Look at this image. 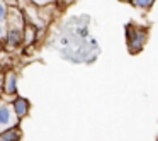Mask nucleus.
Instances as JSON below:
<instances>
[{
	"label": "nucleus",
	"mask_w": 158,
	"mask_h": 141,
	"mask_svg": "<svg viewBox=\"0 0 158 141\" xmlns=\"http://www.w3.org/2000/svg\"><path fill=\"white\" fill-rule=\"evenodd\" d=\"M22 139V131L19 129V126L9 127V129L0 133V141H21Z\"/></svg>",
	"instance_id": "5"
},
{
	"label": "nucleus",
	"mask_w": 158,
	"mask_h": 141,
	"mask_svg": "<svg viewBox=\"0 0 158 141\" xmlns=\"http://www.w3.org/2000/svg\"><path fill=\"white\" fill-rule=\"evenodd\" d=\"M24 41V36H22V29L21 27H12L7 34V46L14 48V46H19Z\"/></svg>",
	"instance_id": "6"
},
{
	"label": "nucleus",
	"mask_w": 158,
	"mask_h": 141,
	"mask_svg": "<svg viewBox=\"0 0 158 141\" xmlns=\"http://www.w3.org/2000/svg\"><path fill=\"white\" fill-rule=\"evenodd\" d=\"M2 36H4V29H2V24H0V39H2Z\"/></svg>",
	"instance_id": "12"
},
{
	"label": "nucleus",
	"mask_w": 158,
	"mask_h": 141,
	"mask_svg": "<svg viewBox=\"0 0 158 141\" xmlns=\"http://www.w3.org/2000/svg\"><path fill=\"white\" fill-rule=\"evenodd\" d=\"M153 2L155 0H133V4L136 5V7H139V9H148Z\"/></svg>",
	"instance_id": "8"
},
{
	"label": "nucleus",
	"mask_w": 158,
	"mask_h": 141,
	"mask_svg": "<svg viewBox=\"0 0 158 141\" xmlns=\"http://www.w3.org/2000/svg\"><path fill=\"white\" fill-rule=\"evenodd\" d=\"M4 92V75L0 77V93Z\"/></svg>",
	"instance_id": "10"
},
{
	"label": "nucleus",
	"mask_w": 158,
	"mask_h": 141,
	"mask_svg": "<svg viewBox=\"0 0 158 141\" xmlns=\"http://www.w3.org/2000/svg\"><path fill=\"white\" fill-rule=\"evenodd\" d=\"M5 15H7V9H5L4 2H0V21H4Z\"/></svg>",
	"instance_id": "9"
},
{
	"label": "nucleus",
	"mask_w": 158,
	"mask_h": 141,
	"mask_svg": "<svg viewBox=\"0 0 158 141\" xmlns=\"http://www.w3.org/2000/svg\"><path fill=\"white\" fill-rule=\"evenodd\" d=\"M4 93L5 95H15L17 93V75L12 70L4 73Z\"/></svg>",
	"instance_id": "4"
},
{
	"label": "nucleus",
	"mask_w": 158,
	"mask_h": 141,
	"mask_svg": "<svg viewBox=\"0 0 158 141\" xmlns=\"http://www.w3.org/2000/svg\"><path fill=\"white\" fill-rule=\"evenodd\" d=\"M17 124H19V119L15 116L12 106L4 102V100H0V133L9 129V127L17 126Z\"/></svg>",
	"instance_id": "2"
},
{
	"label": "nucleus",
	"mask_w": 158,
	"mask_h": 141,
	"mask_svg": "<svg viewBox=\"0 0 158 141\" xmlns=\"http://www.w3.org/2000/svg\"><path fill=\"white\" fill-rule=\"evenodd\" d=\"M22 36H24V43L26 44H31L32 41H34V36H36V31L32 27H27L24 32H22Z\"/></svg>",
	"instance_id": "7"
},
{
	"label": "nucleus",
	"mask_w": 158,
	"mask_h": 141,
	"mask_svg": "<svg viewBox=\"0 0 158 141\" xmlns=\"http://www.w3.org/2000/svg\"><path fill=\"white\" fill-rule=\"evenodd\" d=\"M126 36H127V49L129 53L136 55L143 49L144 43L148 39V32L144 27H138V26H127L126 27Z\"/></svg>",
	"instance_id": "1"
},
{
	"label": "nucleus",
	"mask_w": 158,
	"mask_h": 141,
	"mask_svg": "<svg viewBox=\"0 0 158 141\" xmlns=\"http://www.w3.org/2000/svg\"><path fill=\"white\" fill-rule=\"evenodd\" d=\"M32 2H36V4H48L49 0H32Z\"/></svg>",
	"instance_id": "11"
},
{
	"label": "nucleus",
	"mask_w": 158,
	"mask_h": 141,
	"mask_svg": "<svg viewBox=\"0 0 158 141\" xmlns=\"http://www.w3.org/2000/svg\"><path fill=\"white\" fill-rule=\"evenodd\" d=\"M10 106H12V109H14V112H15V116H17L19 121L27 117L29 110H31V104H29V100L24 99V97H15L10 102Z\"/></svg>",
	"instance_id": "3"
}]
</instances>
